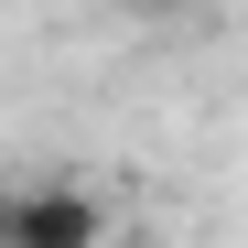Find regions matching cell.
<instances>
[{
  "mask_svg": "<svg viewBox=\"0 0 248 248\" xmlns=\"http://www.w3.org/2000/svg\"><path fill=\"white\" fill-rule=\"evenodd\" d=\"M108 237V194L97 184H32L11 194V248H97Z\"/></svg>",
  "mask_w": 248,
  "mask_h": 248,
  "instance_id": "obj_1",
  "label": "cell"
},
{
  "mask_svg": "<svg viewBox=\"0 0 248 248\" xmlns=\"http://www.w3.org/2000/svg\"><path fill=\"white\" fill-rule=\"evenodd\" d=\"M119 11H184V0H119Z\"/></svg>",
  "mask_w": 248,
  "mask_h": 248,
  "instance_id": "obj_2",
  "label": "cell"
},
{
  "mask_svg": "<svg viewBox=\"0 0 248 248\" xmlns=\"http://www.w3.org/2000/svg\"><path fill=\"white\" fill-rule=\"evenodd\" d=\"M0 248H11V194H0Z\"/></svg>",
  "mask_w": 248,
  "mask_h": 248,
  "instance_id": "obj_3",
  "label": "cell"
}]
</instances>
